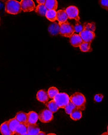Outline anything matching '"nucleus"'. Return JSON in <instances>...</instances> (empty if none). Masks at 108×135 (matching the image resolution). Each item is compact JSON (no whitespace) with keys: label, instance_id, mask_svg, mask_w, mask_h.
<instances>
[{"label":"nucleus","instance_id":"nucleus-26","mask_svg":"<svg viewBox=\"0 0 108 135\" xmlns=\"http://www.w3.org/2000/svg\"><path fill=\"white\" fill-rule=\"evenodd\" d=\"M59 92V90L57 89L56 87H51L48 90L47 93H48L49 98L50 99H53L54 97Z\"/></svg>","mask_w":108,"mask_h":135},{"label":"nucleus","instance_id":"nucleus-30","mask_svg":"<svg viewBox=\"0 0 108 135\" xmlns=\"http://www.w3.org/2000/svg\"><path fill=\"white\" fill-rule=\"evenodd\" d=\"M36 1L38 2L39 4H44L46 0H36Z\"/></svg>","mask_w":108,"mask_h":135},{"label":"nucleus","instance_id":"nucleus-17","mask_svg":"<svg viewBox=\"0 0 108 135\" xmlns=\"http://www.w3.org/2000/svg\"><path fill=\"white\" fill-rule=\"evenodd\" d=\"M34 10L39 16L44 17L47 11V8L44 4H39L36 7H35Z\"/></svg>","mask_w":108,"mask_h":135},{"label":"nucleus","instance_id":"nucleus-14","mask_svg":"<svg viewBox=\"0 0 108 135\" xmlns=\"http://www.w3.org/2000/svg\"><path fill=\"white\" fill-rule=\"evenodd\" d=\"M39 120V115L36 112L31 111L27 113V124H36Z\"/></svg>","mask_w":108,"mask_h":135},{"label":"nucleus","instance_id":"nucleus-9","mask_svg":"<svg viewBox=\"0 0 108 135\" xmlns=\"http://www.w3.org/2000/svg\"><path fill=\"white\" fill-rule=\"evenodd\" d=\"M70 43L71 44L72 46L74 47H78L80 44L82 43L83 40L80 36V35L78 34H73L72 36L69 37Z\"/></svg>","mask_w":108,"mask_h":135},{"label":"nucleus","instance_id":"nucleus-22","mask_svg":"<svg viewBox=\"0 0 108 135\" xmlns=\"http://www.w3.org/2000/svg\"><path fill=\"white\" fill-rule=\"evenodd\" d=\"M56 13L57 11L55 9H47L45 16L49 21L54 22L56 20Z\"/></svg>","mask_w":108,"mask_h":135},{"label":"nucleus","instance_id":"nucleus-5","mask_svg":"<svg viewBox=\"0 0 108 135\" xmlns=\"http://www.w3.org/2000/svg\"><path fill=\"white\" fill-rule=\"evenodd\" d=\"M54 100L59 108H64L70 102V97L66 93H59L54 97Z\"/></svg>","mask_w":108,"mask_h":135},{"label":"nucleus","instance_id":"nucleus-21","mask_svg":"<svg viewBox=\"0 0 108 135\" xmlns=\"http://www.w3.org/2000/svg\"><path fill=\"white\" fill-rule=\"evenodd\" d=\"M0 132H1V134L3 135H12L13 134L12 132L10 131L7 122H4V123L1 124V126H0Z\"/></svg>","mask_w":108,"mask_h":135},{"label":"nucleus","instance_id":"nucleus-23","mask_svg":"<svg viewBox=\"0 0 108 135\" xmlns=\"http://www.w3.org/2000/svg\"><path fill=\"white\" fill-rule=\"evenodd\" d=\"M70 116L71 119L73 120H78L81 119L82 117V111L76 108L70 114Z\"/></svg>","mask_w":108,"mask_h":135},{"label":"nucleus","instance_id":"nucleus-28","mask_svg":"<svg viewBox=\"0 0 108 135\" xmlns=\"http://www.w3.org/2000/svg\"><path fill=\"white\" fill-rule=\"evenodd\" d=\"M99 4L100 7L107 11L108 9V0H100Z\"/></svg>","mask_w":108,"mask_h":135},{"label":"nucleus","instance_id":"nucleus-1","mask_svg":"<svg viewBox=\"0 0 108 135\" xmlns=\"http://www.w3.org/2000/svg\"><path fill=\"white\" fill-rule=\"evenodd\" d=\"M83 30L79 34L83 42H92L95 37V31L96 30V24L95 22H84Z\"/></svg>","mask_w":108,"mask_h":135},{"label":"nucleus","instance_id":"nucleus-15","mask_svg":"<svg viewBox=\"0 0 108 135\" xmlns=\"http://www.w3.org/2000/svg\"><path fill=\"white\" fill-rule=\"evenodd\" d=\"M27 123H20L16 129L14 134L27 135Z\"/></svg>","mask_w":108,"mask_h":135},{"label":"nucleus","instance_id":"nucleus-18","mask_svg":"<svg viewBox=\"0 0 108 135\" xmlns=\"http://www.w3.org/2000/svg\"><path fill=\"white\" fill-rule=\"evenodd\" d=\"M44 104H46L47 109H48L49 110L52 112L53 113H55V112H57L59 109V106H57V104H56L54 100H51L50 102L47 101L46 103H45Z\"/></svg>","mask_w":108,"mask_h":135},{"label":"nucleus","instance_id":"nucleus-3","mask_svg":"<svg viewBox=\"0 0 108 135\" xmlns=\"http://www.w3.org/2000/svg\"><path fill=\"white\" fill-rule=\"evenodd\" d=\"M5 9L7 13L17 15L21 12L20 2L17 0H7L5 2Z\"/></svg>","mask_w":108,"mask_h":135},{"label":"nucleus","instance_id":"nucleus-34","mask_svg":"<svg viewBox=\"0 0 108 135\" xmlns=\"http://www.w3.org/2000/svg\"><path fill=\"white\" fill-rule=\"evenodd\" d=\"M0 20H1V18H0Z\"/></svg>","mask_w":108,"mask_h":135},{"label":"nucleus","instance_id":"nucleus-13","mask_svg":"<svg viewBox=\"0 0 108 135\" xmlns=\"http://www.w3.org/2000/svg\"><path fill=\"white\" fill-rule=\"evenodd\" d=\"M40 129L38 125L36 124H30L27 125V135H38Z\"/></svg>","mask_w":108,"mask_h":135},{"label":"nucleus","instance_id":"nucleus-10","mask_svg":"<svg viewBox=\"0 0 108 135\" xmlns=\"http://www.w3.org/2000/svg\"><path fill=\"white\" fill-rule=\"evenodd\" d=\"M59 30L60 24L58 22L54 21L53 23L50 24L48 28V31L50 35L53 36H56L57 35L59 34Z\"/></svg>","mask_w":108,"mask_h":135},{"label":"nucleus","instance_id":"nucleus-16","mask_svg":"<svg viewBox=\"0 0 108 135\" xmlns=\"http://www.w3.org/2000/svg\"><path fill=\"white\" fill-rule=\"evenodd\" d=\"M7 123H8V125L10 131L12 132V134H14L16 129L20 123L18 120H17L16 117L9 120L8 121H7Z\"/></svg>","mask_w":108,"mask_h":135},{"label":"nucleus","instance_id":"nucleus-11","mask_svg":"<svg viewBox=\"0 0 108 135\" xmlns=\"http://www.w3.org/2000/svg\"><path fill=\"white\" fill-rule=\"evenodd\" d=\"M67 19H68V17H67L66 12L64 9H60L58 11H57L56 20L58 21L59 24L67 21Z\"/></svg>","mask_w":108,"mask_h":135},{"label":"nucleus","instance_id":"nucleus-27","mask_svg":"<svg viewBox=\"0 0 108 135\" xmlns=\"http://www.w3.org/2000/svg\"><path fill=\"white\" fill-rule=\"evenodd\" d=\"M73 28H74V32H77V33L79 34L80 32H81L83 30V25L80 24L79 22L74 25V26H73Z\"/></svg>","mask_w":108,"mask_h":135},{"label":"nucleus","instance_id":"nucleus-4","mask_svg":"<svg viewBox=\"0 0 108 135\" xmlns=\"http://www.w3.org/2000/svg\"><path fill=\"white\" fill-rule=\"evenodd\" d=\"M74 33L73 26L70 22L66 21L60 24L59 34L63 37H70Z\"/></svg>","mask_w":108,"mask_h":135},{"label":"nucleus","instance_id":"nucleus-2","mask_svg":"<svg viewBox=\"0 0 108 135\" xmlns=\"http://www.w3.org/2000/svg\"><path fill=\"white\" fill-rule=\"evenodd\" d=\"M70 101L74 104L77 109L83 111L86 108V100L84 96L80 92H76L70 97Z\"/></svg>","mask_w":108,"mask_h":135},{"label":"nucleus","instance_id":"nucleus-8","mask_svg":"<svg viewBox=\"0 0 108 135\" xmlns=\"http://www.w3.org/2000/svg\"><path fill=\"white\" fill-rule=\"evenodd\" d=\"M20 4H21V10L24 12L32 11L36 7L32 0H21Z\"/></svg>","mask_w":108,"mask_h":135},{"label":"nucleus","instance_id":"nucleus-7","mask_svg":"<svg viewBox=\"0 0 108 135\" xmlns=\"http://www.w3.org/2000/svg\"><path fill=\"white\" fill-rule=\"evenodd\" d=\"M65 11L66 12L68 18L71 20L74 19L76 21H79V11L77 7L74 6H69L65 9Z\"/></svg>","mask_w":108,"mask_h":135},{"label":"nucleus","instance_id":"nucleus-24","mask_svg":"<svg viewBox=\"0 0 108 135\" xmlns=\"http://www.w3.org/2000/svg\"><path fill=\"white\" fill-rule=\"evenodd\" d=\"M79 48L80 50L83 52H91L92 51L90 42L83 41L82 43L79 46Z\"/></svg>","mask_w":108,"mask_h":135},{"label":"nucleus","instance_id":"nucleus-6","mask_svg":"<svg viewBox=\"0 0 108 135\" xmlns=\"http://www.w3.org/2000/svg\"><path fill=\"white\" fill-rule=\"evenodd\" d=\"M39 119L43 123H47L52 120L53 119V113L49 109H43L38 114Z\"/></svg>","mask_w":108,"mask_h":135},{"label":"nucleus","instance_id":"nucleus-12","mask_svg":"<svg viewBox=\"0 0 108 135\" xmlns=\"http://www.w3.org/2000/svg\"><path fill=\"white\" fill-rule=\"evenodd\" d=\"M37 99L41 103H45L49 100V97L47 92L44 90H40L37 93Z\"/></svg>","mask_w":108,"mask_h":135},{"label":"nucleus","instance_id":"nucleus-19","mask_svg":"<svg viewBox=\"0 0 108 135\" xmlns=\"http://www.w3.org/2000/svg\"><path fill=\"white\" fill-rule=\"evenodd\" d=\"M15 117L20 123H27V113L25 112H19Z\"/></svg>","mask_w":108,"mask_h":135},{"label":"nucleus","instance_id":"nucleus-32","mask_svg":"<svg viewBox=\"0 0 108 135\" xmlns=\"http://www.w3.org/2000/svg\"><path fill=\"white\" fill-rule=\"evenodd\" d=\"M48 135H50V134H54V135H56V134H53V133H49V134H47Z\"/></svg>","mask_w":108,"mask_h":135},{"label":"nucleus","instance_id":"nucleus-25","mask_svg":"<svg viewBox=\"0 0 108 135\" xmlns=\"http://www.w3.org/2000/svg\"><path fill=\"white\" fill-rule=\"evenodd\" d=\"M64 109L65 110V112H66V113L67 114H70L75 109H76V107L72 102L70 101L69 103L67 104L66 106L64 107Z\"/></svg>","mask_w":108,"mask_h":135},{"label":"nucleus","instance_id":"nucleus-31","mask_svg":"<svg viewBox=\"0 0 108 135\" xmlns=\"http://www.w3.org/2000/svg\"><path fill=\"white\" fill-rule=\"evenodd\" d=\"M46 133H45V132L40 131V132L39 133V134H38V135H46Z\"/></svg>","mask_w":108,"mask_h":135},{"label":"nucleus","instance_id":"nucleus-29","mask_svg":"<svg viewBox=\"0 0 108 135\" xmlns=\"http://www.w3.org/2000/svg\"><path fill=\"white\" fill-rule=\"evenodd\" d=\"M104 99V95L102 94H97L94 96V100L96 102H100Z\"/></svg>","mask_w":108,"mask_h":135},{"label":"nucleus","instance_id":"nucleus-33","mask_svg":"<svg viewBox=\"0 0 108 135\" xmlns=\"http://www.w3.org/2000/svg\"><path fill=\"white\" fill-rule=\"evenodd\" d=\"M2 1H3L4 2H6V1H7V0H2Z\"/></svg>","mask_w":108,"mask_h":135},{"label":"nucleus","instance_id":"nucleus-20","mask_svg":"<svg viewBox=\"0 0 108 135\" xmlns=\"http://www.w3.org/2000/svg\"><path fill=\"white\" fill-rule=\"evenodd\" d=\"M47 9H55L56 10L58 6L57 0H46L44 3Z\"/></svg>","mask_w":108,"mask_h":135}]
</instances>
